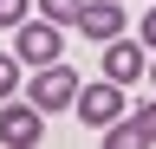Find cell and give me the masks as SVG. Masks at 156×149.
Returning a JSON list of instances; mask_svg holds the SVG:
<instances>
[{
	"mask_svg": "<svg viewBox=\"0 0 156 149\" xmlns=\"http://www.w3.org/2000/svg\"><path fill=\"white\" fill-rule=\"evenodd\" d=\"M58 52H65V26H52V20H20L13 26V59L20 65H52Z\"/></svg>",
	"mask_w": 156,
	"mask_h": 149,
	"instance_id": "cell-1",
	"label": "cell"
},
{
	"mask_svg": "<svg viewBox=\"0 0 156 149\" xmlns=\"http://www.w3.org/2000/svg\"><path fill=\"white\" fill-rule=\"evenodd\" d=\"M26 97H33L39 110H72V104H78V71H72V65H58V59H52V65H39Z\"/></svg>",
	"mask_w": 156,
	"mask_h": 149,
	"instance_id": "cell-2",
	"label": "cell"
},
{
	"mask_svg": "<svg viewBox=\"0 0 156 149\" xmlns=\"http://www.w3.org/2000/svg\"><path fill=\"white\" fill-rule=\"evenodd\" d=\"M72 110H78V123L104 130L111 117H124V84H111V78H104V84H78V104H72Z\"/></svg>",
	"mask_w": 156,
	"mask_h": 149,
	"instance_id": "cell-3",
	"label": "cell"
},
{
	"mask_svg": "<svg viewBox=\"0 0 156 149\" xmlns=\"http://www.w3.org/2000/svg\"><path fill=\"white\" fill-rule=\"evenodd\" d=\"M104 78L111 84H136V78H150V59H143V39H104Z\"/></svg>",
	"mask_w": 156,
	"mask_h": 149,
	"instance_id": "cell-4",
	"label": "cell"
},
{
	"mask_svg": "<svg viewBox=\"0 0 156 149\" xmlns=\"http://www.w3.org/2000/svg\"><path fill=\"white\" fill-rule=\"evenodd\" d=\"M39 136H46V110H39V104H7V110H0V143L33 149Z\"/></svg>",
	"mask_w": 156,
	"mask_h": 149,
	"instance_id": "cell-5",
	"label": "cell"
},
{
	"mask_svg": "<svg viewBox=\"0 0 156 149\" xmlns=\"http://www.w3.org/2000/svg\"><path fill=\"white\" fill-rule=\"evenodd\" d=\"M78 32H85V39H117V32H124V7H117V0H85V13H78Z\"/></svg>",
	"mask_w": 156,
	"mask_h": 149,
	"instance_id": "cell-6",
	"label": "cell"
},
{
	"mask_svg": "<svg viewBox=\"0 0 156 149\" xmlns=\"http://www.w3.org/2000/svg\"><path fill=\"white\" fill-rule=\"evenodd\" d=\"M33 7H39V20H52V26H78L85 0H33Z\"/></svg>",
	"mask_w": 156,
	"mask_h": 149,
	"instance_id": "cell-7",
	"label": "cell"
},
{
	"mask_svg": "<svg viewBox=\"0 0 156 149\" xmlns=\"http://www.w3.org/2000/svg\"><path fill=\"white\" fill-rule=\"evenodd\" d=\"M104 149H136V123L130 117H111L104 123Z\"/></svg>",
	"mask_w": 156,
	"mask_h": 149,
	"instance_id": "cell-8",
	"label": "cell"
},
{
	"mask_svg": "<svg viewBox=\"0 0 156 149\" xmlns=\"http://www.w3.org/2000/svg\"><path fill=\"white\" fill-rule=\"evenodd\" d=\"M130 123H136V143H156V97L143 110H130Z\"/></svg>",
	"mask_w": 156,
	"mask_h": 149,
	"instance_id": "cell-9",
	"label": "cell"
},
{
	"mask_svg": "<svg viewBox=\"0 0 156 149\" xmlns=\"http://www.w3.org/2000/svg\"><path fill=\"white\" fill-rule=\"evenodd\" d=\"M13 84H20V59H7V52H0V104L13 97Z\"/></svg>",
	"mask_w": 156,
	"mask_h": 149,
	"instance_id": "cell-10",
	"label": "cell"
},
{
	"mask_svg": "<svg viewBox=\"0 0 156 149\" xmlns=\"http://www.w3.org/2000/svg\"><path fill=\"white\" fill-rule=\"evenodd\" d=\"M26 13H33V0H0V26H20Z\"/></svg>",
	"mask_w": 156,
	"mask_h": 149,
	"instance_id": "cell-11",
	"label": "cell"
},
{
	"mask_svg": "<svg viewBox=\"0 0 156 149\" xmlns=\"http://www.w3.org/2000/svg\"><path fill=\"white\" fill-rule=\"evenodd\" d=\"M143 46H150V52H156V7H150V13H143Z\"/></svg>",
	"mask_w": 156,
	"mask_h": 149,
	"instance_id": "cell-12",
	"label": "cell"
},
{
	"mask_svg": "<svg viewBox=\"0 0 156 149\" xmlns=\"http://www.w3.org/2000/svg\"><path fill=\"white\" fill-rule=\"evenodd\" d=\"M150 84H156V59H150Z\"/></svg>",
	"mask_w": 156,
	"mask_h": 149,
	"instance_id": "cell-13",
	"label": "cell"
}]
</instances>
